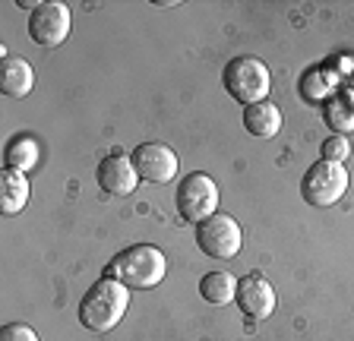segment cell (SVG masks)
Listing matches in <instances>:
<instances>
[{"instance_id":"1","label":"cell","mask_w":354,"mask_h":341,"mask_svg":"<svg viewBox=\"0 0 354 341\" xmlns=\"http://www.w3.org/2000/svg\"><path fill=\"white\" fill-rule=\"evenodd\" d=\"M130 310V288L111 275H102L80 300V322L82 329L104 335L118 326Z\"/></svg>"},{"instance_id":"2","label":"cell","mask_w":354,"mask_h":341,"mask_svg":"<svg viewBox=\"0 0 354 341\" xmlns=\"http://www.w3.org/2000/svg\"><path fill=\"white\" fill-rule=\"evenodd\" d=\"M165 272H168V260L152 244H133L108 262V275L124 282L130 291H149L155 284H162Z\"/></svg>"},{"instance_id":"3","label":"cell","mask_w":354,"mask_h":341,"mask_svg":"<svg viewBox=\"0 0 354 341\" xmlns=\"http://www.w3.org/2000/svg\"><path fill=\"white\" fill-rule=\"evenodd\" d=\"M221 86L234 101H241L243 108L250 104L266 101L269 95V86H272V76L259 57L253 54H241V57H231V64L221 73Z\"/></svg>"},{"instance_id":"4","label":"cell","mask_w":354,"mask_h":341,"mask_svg":"<svg viewBox=\"0 0 354 341\" xmlns=\"http://www.w3.org/2000/svg\"><path fill=\"white\" fill-rule=\"evenodd\" d=\"M348 168L339 162H317L310 164L307 174L301 177V196L307 206L329 208L332 202H339L348 190Z\"/></svg>"},{"instance_id":"5","label":"cell","mask_w":354,"mask_h":341,"mask_svg":"<svg viewBox=\"0 0 354 341\" xmlns=\"http://www.w3.org/2000/svg\"><path fill=\"white\" fill-rule=\"evenodd\" d=\"M218 208V186L209 174L203 170H193L180 180L177 186V212L187 218V222H206V218L215 215Z\"/></svg>"},{"instance_id":"6","label":"cell","mask_w":354,"mask_h":341,"mask_svg":"<svg viewBox=\"0 0 354 341\" xmlns=\"http://www.w3.org/2000/svg\"><path fill=\"white\" fill-rule=\"evenodd\" d=\"M196 246L212 260H234L243 246V231L231 215H218L196 224Z\"/></svg>"},{"instance_id":"7","label":"cell","mask_w":354,"mask_h":341,"mask_svg":"<svg viewBox=\"0 0 354 341\" xmlns=\"http://www.w3.org/2000/svg\"><path fill=\"white\" fill-rule=\"evenodd\" d=\"M73 26V16L66 3H38V10L29 13V38L41 48H57L66 41Z\"/></svg>"},{"instance_id":"8","label":"cell","mask_w":354,"mask_h":341,"mask_svg":"<svg viewBox=\"0 0 354 341\" xmlns=\"http://www.w3.org/2000/svg\"><path fill=\"white\" fill-rule=\"evenodd\" d=\"M130 158L136 174L142 180H149V184H171L177 177V168H180L177 152L171 146H165V142H142V146L133 148Z\"/></svg>"},{"instance_id":"9","label":"cell","mask_w":354,"mask_h":341,"mask_svg":"<svg viewBox=\"0 0 354 341\" xmlns=\"http://www.w3.org/2000/svg\"><path fill=\"white\" fill-rule=\"evenodd\" d=\"M237 306H241L243 316L250 319H269L275 310V288L266 282L263 275L250 272L243 275L241 282H237Z\"/></svg>"},{"instance_id":"10","label":"cell","mask_w":354,"mask_h":341,"mask_svg":"<svg viewBox=\"0 0 354 341\" xmlns=\"http://www.w3.org/2000/svg\"><path fill=\"white\" fill-rule=\"evenodd\" d=\"M95 177H98V186L108 190V193H114V196H130L133 190H136V184H140V174L133 168V158L120 155V152L108 155L102 164H98Z\"/></svg>"},{"instance_id":"11","label":"cell","mask_w":354,"mask_h":341,"mask_svg":"<svg viewBox=\"0 0 354 341\" xmlns=\"http://www.w3.org/2000/svg\"><path fill=\"white\" fill-rule=\"evenodd\" d=\"M243 130L257 139H272L281 130V111L272 101H259L243 108Z\"/></svg>"},{"instance_id":"12","label":"cell","mask_w":354,"mask_h":341,"mask_svg":"<svg viewBox=\"0 0 354 341\" xmlns=\"http://www.w3.org/2000/svg\"><path fill=\"white\" fill-rule=\"evenodd\" d=\"M29 177L22 174V170H3L0 174V208H3V215H19L22 208L29 206Z\"/></svg>"},{"instance_id":"13","label":"cell","mask_w":354,"mask_h":341,"mask_svg":"<svg viewBox=\"0 0 354 341\" xmlns=\"http://www.w3.org/2000/svg\"><path fill=\"white\" fill-rule=\"evenodd\" d=\"M0 86H3V95L26 98L32 89H35V73H32V64H29V60H22V57H3Z\"/></svg>"},{"instance_id":"14","label":"cell","mask_w":354,"mask_h":341,"mask_svg":"<svg viewBox=\"0 0 354 341\" xmlns=\"http://www.w3.org/2000/svg\"><path fill=\"white\" fill-rule=\"evenodd\" d=\"M237 282H241V278H234L231 272H209L199 278V294H203V300H209V304L225 306L237 297Z\"/></svg>"},{"instance_id":"15","label":"cell","mask_w":354,"mask_h":341,"mask_svg":"<svg viewBox=\"0 0 354 341\" xmlns=\"http://www.w3.org/2000/svg\"><path fill=\"white\" fill-rule=\"evenodd\" d=\"M326 124L332 133L348 136L354 130V92H335L326 101Z\"/></svg>"},{"instance_id":"16","label":"cell","mask_w":354,"mask_h":341,"mask_svg":"<svg viewBox=\"0 0 354 341\" xmlns=\"http://www.w3.org/2000/svg\"><path fill=\"white\" fill-rule=\"evenodd\" d=\"M38 142L32 139V136H26V133H19V136H13V139L7 142V148H3V162H7V168L10 170H32L38 164Z\"/></svg>"},{"instance_id":"17","label":"cell","mask_w":354,"mask_h":341,"mask_svg":"<svg viewBox=\"0 0 354 341\" xmlns=\"http://www.w3.org/2000/svg\"><path fill=\"white\" fill-rule=\"evenodd\" d=\"M332 86H335V79H329V76L319 73V70H313V73H307L301 79V92H304V98H310V101H319L323 95H329ZM332 95H335V92H332Z\"/></svg>"},{"instance_id":"18","label":"cell","mask_w":354,"mask_h":341,"mask_svg":"<svg viewBox=\"0 0 354 341\" xmlns=\"http://www.w3.org/2000/svg\"><path fill=\"white\" fill-rule=\"evenodd\" d=\"M319 152H323V162H339L342 164L348 155H351V139H348V136L332 133L329 139H323Z\"/></svg>"},{"instance_id":"19","label":"cell","mask_w":354,"mask_h":341,"mask_svg":"<svg viewBox=\"0 0 354 341\" xmlns=\"http://www.w3.org/2000/svg\"><path fill=\"white\" fill-rule=\"evenodd\" d=\"M0 341H38V335L26 322H10V326L0 329Z\"/></svg>"}]
</instances>
